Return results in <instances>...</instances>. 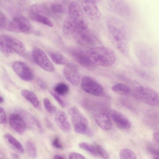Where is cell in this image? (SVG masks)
<instances>
[{
  "mask_svg": "<svg viewBox=\"0 0 159 159\" xmlns=\"http://www.w3.org/2000/svg\"><path fill=\"white\" fill-rule=\"evenodd\" d=\"M107 25L109 39L113 45L122 55L128 56V30L126 24L120 19L110 16L107 19Z\"/></svg>",
  "mask_w": 159,
  "mask_h": 159,
  "instance_id": "obj_1",
  "label": "cell"
},
{
  "mask_svg": "<svg viewBox=\"0 0 159 159\" xmlns=\"http://www.w3.org/2000/svg\"><path fill=\"white\" fill-rule=\"evenodd\" d=\"M86 52L90 60L95 66H109L114 64L116 60L115 53L106 47H93L89 49Z\"/></svg>",
  "mask_w": 159,
  "mask_h": 159,
  "instance_id": "obj_2",
  "label": "cell"
},
{
  "mask_svg": "<svg viewBox=\"0 0 159 159\" xmlns=\"http://www.w3.org/2000/svg\"><path fill=\"white\" fill-rule=\"evenodd\" d=\"M75 131L77 133L92 137L93 133L90 128L88 120L76 107H72L69 110Z\"/></svg>",
  "mask_w": 159,
  "mask_h": 159,
  "instance_id": "obj_3",
  "label": "cell"
},
{
  "mask_svg": "<svg viewBox=\"0 0 159 159\" xmlns=\"http://www.w3.org/2000/svg\"><path fill=\"white\" fill-rule=\"evenodd\" d=\"M136 56L140 63L146 67H152L156 63L157 58L152 49L144 43H139L134 49Z\"/></svg>",
  "mask_w": 159,
  "mask_h": 159,
  "instance_id": "obj_4",
  "label": "cell"
},
{
  "mask_svg": "<svg viewBox=\"0 0 159 159\" xmlns=\"http://www.w3.org/2000/svg\"><path fill=\"white\" fill-rule=\"evenodd\" d=\"M134 95L138 100L152 106H156L159 103L158 93L153 89L145 86L136 87Z\"/></svg>",
  "mask_w": 159,
  "mask_h": 159,
  "instance_id": "obj_5",
  "label": "cell"
},
{
  "mask_svg": "<svg viewBox=\"0 0 159 159\" xmlns=\"http://www.w3.org/2000/svg\"><path fill=\"white\" fill-rule=\"evenodd\" d=\"M81 86L84 91L94 96H101L104 94V89L102 85L90 76H85L83 77Z\"/></svg>",
  "mask_w": 159,
  "mask_h": 159,
  "instance_id": "obj_6",
  "label": "cell"
},
{
  "mask_svg": "<svg viewBox=\"0 0 159 159\" xmlns=\"http://www.w3.org/2000/svg\"><path fill=\"white\" fill-rule=\"evenodd\" d=\"M7 29L10 31L16 33H27L31 30V25L25 17L22 15H18L9 23Z\"/></svg>",
  "mask_w": 159,
  "mask_h": 159,
  "instance_id": "obj_7",
  "label": "cell"
},
{
  "mask_svg": "<svg viewBox=\"0 0 159 159\" xmlns=\"http://www.w3.org/2000/svg\"><path fill=\"white\" fill-rule=\"evenodd\" d=\"M79 2L83 12L90 20L98 21L100 20L101 14L95 2L91 0H79Z\"/></svg>",
  "mask_w": 159,
  "mask_h": 159,
  "instance_id": "obj_8",
  "label": "cell"
},
{
  "mask_svg": "<svg viewBox=\"0 0 159 159\" xmlns=\"http://www.w3.org/2000/svg\"><path fill=\"white\" fill-rule=\"evenodd\" d=\"M107 4L112 11L120 16L125 18L129 17L131 9L126 0H107Z\"/></svg>",
  "mask_w": 159,
  "mask_h": 159,
  "instance_id": "obj_9",
  "label": "cell"
},
{
  "mask_svg": "<svg viewBox=\"0 0 159 159\" xmlns=\"http://www.w3.org/2000/svg\"><path fill=\"white\" fill-rule=\"evenodd\" d=\"M32 55L35 62L42 69L50 72L54 70L53 65L41 49L37 48H34L32 52Z\"/></svg>",
  "mask_w": 159,
  "mask_h": 159,
  "instance_id": "obj_10",
  "label": "cell"
},
{
  "mask_svg": "<svg viewBox=\"0 0 159 159\" xmlns=\"http://www.w3.org/2000/svg\"><path fill=\"white\" fill-rule=\"evenodd\" d=\"M14 72L22 80L26 81H31L34 78L33 73L29 67L21 61H16L12 64Z\"/></svg>",
  "mask_w": 159,
  "mask_h": 159,
  "instance_id": "obj_11",
  "label": "cell"
},
{
  "mask_svg": "<svg viewBox=\"0 0 159 159\" xmlns=\"http://www.w3.org/2000/svg\"><path fill=\"white\" fill-rule=\"evenodd\" d=\"M63 73L66 80L72 85L77 86L79 85L80 78L75 65L72 63L66 64L63 69Z\"/></svg>",
  "mask_w": 159,
  "mask_h": 159,
  "instance_id": "obj_12",
  "label": "cell"
},
{
  "mask_svg": "<svg viewBox=\"0 0 159 159\" xmlns=\"http://www.w3.org/2000/svg\"><path fill=\"white\" fill-rule=\"evenodd\" d=\"M71 54L75 60L80 65L90 70H93L95 68L88 58L86 52L78 48L71 50Z\"/></svg>",
  "mask_w": 159,
  "mask_h": 159,
  "instance_id": "obj_13",
  "label": "cell"
},
{
  "mask_svg": "<svg viewBox=\"0 0 159 159\" xmlns=\"http://www.w3.org/2000/svg\"><path fill=\"white\" fill-rule=\"evenodd\" d=\"M9 121L10 126L16 132L20 134L24 133L26 129L27 124L19 113L15 112L11 114Z\"/></svg>",
  "mask_w": 159,
  "mask_h": 159,
  "instance_id": "obj_14",
  "label": "cell"
},
{
  "mask_svg": "<svg viewBox=\"0 0 159 159\" xmlns=\"http://www.w3.org/2000/svg\"><path fill=\"white\" fill-rule=\"evenodd\" d=\"M111 118L114 123L119 128L127 129L131 126V123L123 115L115 110H111L109 112Z\"/></svg>",
  "mask_w": 159,
  "mask_h": 159,
  "instance_id": "obj_15",
  "label": "cell"
},
{
  "mask_svg": "<svg viewBox=\"0 0 159 159\" xmlns=\"http://www.w3.org/2000/svg\"><path fill=\"white\" fill-rule=\"evenodd\" d=\"M68 12V16L77 23L86 20L80 5L75 2H72L70 3Z\"/></svg>",
  "mask_w": 159,
  "mask_h": 159,
  "instance_id": "obj_16",
  "label": "cell"
},
{
  "mask_svg": "<svg viewBox=\"0 0 159 159\" xmlns=\"http://www.w3.org/2000/svg\"><path fill=\"white\" fill-rule=\"evenodd\" d=\"M55 121L59 128L63 132L68 133L71 131V126L65 113L61 111H58L55 116Z\"/></svg>",
  "mask_w": 159,
  "mask_h": 159,
  "instance_id": "obj_17",
  "label": "cell"
},
{
  "mask_svg": "<svg viewBox=\"0 0 159 159\" xmlns=\"http://www.w3.org/2000/svg\"><path fill=\"white\" fill-rule=\"evenodd\" d=\"M93 119L96 123L101 129L109 130L112 127L111 121L109 116L104 112H99L94 115Z\"/></svg>",
  "mask_w": 159,
  "mask_h": 159,
  "instance_id": "obj_18",
  "label": "cell"
},
{
  "mask_svg": "<svg viewBox=\"0 0 159 159\" xmlns=\"http://www.w3.org/2000/svg\"><path fill=\"white\" fill-rule=\"evenodd\" d=\"M74 35L77 42L84 45L92 44L94 40V35L88 29L80 31Z\"/></svg>",
  "mask_w": 159,
  "mask_h": 159,
  "instance_id": "obj_19",
  "label": "cell"
},
{
  "mask_svg": "<svg viewBox=\"0 0 159 159\" xmlns=\"http://www.w3.org/2000/svg\"><path fill=\"white\" fill-rule=\"evenodd\" d=\"M20 112L21 113L20 115L25 120H26L31 127L34 129H36L40 133L43 132V128L42 125L36 118L25 111L22 110Z\"/></svg>",
  "mask_w": 159,
  "mask_h": 159,
  "instance_id": "obj_20",
  "label": "cell"
},
{
  "mask_svg": "<svg viewBox=\"0 0 159 159\" xmlns=\"http://www.w3.org/2000/svg\"><path fill=\"white\" fill-rule=\"evenodd\" d=\"M14 38L7 34L0 35V48L5 53L13 52V47Z\"/></svg>",
  "mask_w": 159,
  "mask_h": 159,
  "instance_id": "obj_21",
  "label": "cell"
},
{
  "mask_svg": "<svg viewBox=\"0 0 159 159\" xmlns=\"http://www.w3.org/2000/svg\"><path fill=\"white\" fill-rule=\"evenodd\" d=\"M63 30L66 34L74 35L78 31L79 27L76 22L68 16L64 21Z\"/></svg>",
  "mask_w": 159,
  "mask_h": 159,
  "instance_id": "obj_22",
  "label": "cell"
},
{
  "mask_svg": "<svg viewBox=\"0 0 159 159\" xmlns=\"http://www.w3.org/2000/svg\"><path fill=\"white\" fill-rule=\"evenodd\" d=\"M30 18L33 20L50 27L53 25L52 22L45 16L34 12H29Z\"/></svg>",
  "mask_w": 159,
  "mask_h": 159,
  "instance_id": "obj_23",
  "label": "cell"
},
{
  "mask_svg": "<svg viewBox=\"0 0 159 159\" xmlns=\"http://www.w3.org/2000/svg\"><path fill=\"white\" fill-rule=\"evenodd\" d=\"M21 94L34 107H37L39 106V99L36 95L32 91L23 89L21 91Z\"/></svg>",
  "mask_w": 159,
  "mask_h": 159,
  "instance_id": "obj_24",
  "label": "cell"
},
{
  "mask_svg": "<svg viewBox=\"0 0 159 159\" xmlns=\"http://www.w3.org/2000/svg\"><path fill=\"white\" fill-rule=\"evenodd\" d=\"M4 137L8 143L18 151L21 154L24 153V149L23 146L14 136L10 134L7 133Z\"/></svg>",
  "mask_w": 159,
  "mask_h": 159,
  "instance_id": "obj_25",
  "label": "cell"
},
{
  "mask_svg": "<svg viewBox=\"0 0 159 159\" xmlns=\"http://www.w3.org/2000/svg\"><path fill=\"white\" fill-rule=\"evenodd\" d=\"M48 54L52 61L57 65H64L66 64L68 60L62 54L57 52L49 51Z\"/></svg>",
  "mask_w": 159,
  "mask_h": 159,
  "instance_id": "obj_26",
  "label": "cell"
},
{
  "mask_svg": "<svg viewBox=\"0 0 159 159\" xmlns=\"http://www.w3.org/2000/svg\"><path fill=\"white\" fill-rule=\"evenodd\" d=\"M111 90L116 94L121 95H126L131 91V89L128 86L121 83L113 85L111 87Z\"/></svg>",
  "mask_w": 159,
  "mask_h": 159,
  "instance_id": "obj_27",
  "label": "cell"
},
{
  "mask_svg": "<svg viewBox=\"0 0 159 159\" xmlns=\"http://www.w3.org/2000/svg\"><path fill=\"white\" fill-rule=\"evenodd\" d=\"M80 147L92 155L98 157L95 144H92L85 142H82L79 144Z\"/></svg>",
  "mask_w": 159,
  "mask_h": 159,
  "instance_id": "obj_28",
  "label": "cell"
},
{
  "mask_svg": "<svg viewBox=\"0 0 159 159\" xmlns=\"http://www.w3.org/2000/svg\"><path fill=\"white\" fill-rule=\"evenodd\" d=\"M29 12H34L44 15L48 13L46 7L43 5L35 4L31 5L29 8Z\"/></svg>",
  "mask_w": 159,
  "mask_h": 159,
  "instance_id": "obj_29",
  "label": "cell"
},
{
  "mask_svg": "<svg viewBox=\"0 0 159 159\" xmlns=\"http://www.w3.org/2000/svg\"><path fill=\"white\" fill-rule=\"evenodd\" d=\"M69 90L68 85L63 82L58 83L54 88V92L60 96L65 95L68 93Z\"/></svg>",
  "mask_w": 159,
  "mask_h": 159,
  "instance_id": "obj_30",
  "label": "cell"
},
{
  "mask_svg": "<svg viewBox=\"0 0 159 159\" xmlns=\"http://www.w3.org/2000/svg\"><path fill=\"white\" fill-rule=\"evenodd\" d=\"M26 148L29 156L33 158L37 156L36 148L35 144L30 141H28L25 144Z\"/></svg>",
  "mask_w": 159,
  "mask_h": 159,
  "instance_id": "obj_31",
  "label": "cell"
},
{
  "mask_svg": "<svg viewBox=\"0 0 159 159\" xmlns=\"http://www.w3.org/2000/svg\"><path fill=\"white\" fill-rule=\"evenodd\" d=\"M120 158L122 159H136L135 154L131 150L127 149H122L119 153Z\"/></svg>",
  "mask_w": 159,
  "mask_h": 159,
  "instance_id": "obj_32",
  "label": "cell"
},
{
  "mask_svg": "<svg viewBox=\"0 0 159 159\" xmlns=\"http://www.w3.org/2000/svg\"><path fill=\"white\" fill-rule=\"evenodd\" d=\"M43 103L45 109L48 112L54 113L57 111L56 107L47 98L43 99Z\"/></svg>",
  "mask_w": 159,
  "mask_h": 159,
  "instance_id": "obj_33",
  "label": "cell"
},
{
  "mask_svg": "<svg viewBox=\"0 0 159 159\" xmlns=\"http://www.w3.org/2000/svg\"><path fill=\"white\" fill-rule=\"evenodd\" d=\"M98 157L104 159H109L110 156L108 153L102 147L98 144H95Z\"/></svg>",
  "mask_w": 159,
  "mask_h": 159,
  "instance_id": "obj_34",
  "label": "cell"
},
{
  "mask_svg": "<svg viewBox=\"0 0 159 159\" xmlns=\"http://www.w3.org/2000/svg\"><path fill=\"white\" fill-rule=\"evenodd\" d=\"M147 149L154 159H158L159 157L158 148H157L152 144H149L147 146Z\"/></svg>",
  "mask_w": 159,
  "mask_h": 159,
  "instance_id": "obj_35",
  "label": "cell"
},
{
  "mask_svg": "<svg viewBox=\"0 0 159 159\" xmlns=\"http://www.w3.org/2000/svg\"><path fill=\"white\" fill-rule=\"evenodd\" d=\"M50 9L53 14H58L63 12V7L60 4L54 3L51 5Z\"/></svg>",
  "mask_w": 159,
  "mask_h": 159,
  "instance_id": "obj_36",
  "label": "cell"
},
{
  "mask_svg": "<svg viewBox=\"0 0 159 159\" xmlns=\"http://www.w3.org/2000/svg\"><path fill=\"white\" fill-rule=\"evenodd\" d=\"M134 70L137 74L142 78L148 81L152 80L150 76L144 71L137 68L135 69Z\"/></svg>",
  "mask_w": 159,
  "mask_h": 159,
  "instance_id": "obj_37",
  "label": "cell"
},
{
  "mask_svg": "<svg viewBox=\"0 0 159 159\" xmlns=\"http://www.w3.org/2000/svg\"><path fill=\"white\" fill-rule=\"evenodd\" d=\"M49 92L51 95L61 106L63 107L66 106V104L65 102L61 98L60 95L54 91H50Z\"/></svg>",
  "mask_w": 159,
  "mask_h": 159,
  "instance_id": "obj_38",
  "label": "cell"
},
{
  "mask_svg": "<svg viewBox=\"0 0 159 159\" xmlns=\"http://www.w3.org/2000/svg\"><path fill=\"white\" fill-rule=\"evenodd\" d=\"M7 19L5 15L0 11V30L5 28L7 26Z\"/></svg>",
  "mask_w": 159,
  "mask_h": 159,
  "instance_id": "obj_39",
  "label": "cell"
},
{
  "mask_svg": "<svg viewBox=\"0 0 159 159\" xmlns=\"http://www.w3.org/2000/svg\"><path fill=\"white\" fill-rule=\"evenodd\" d=\"M52 145L54 148L57 149H61L63 148V146L58 137H56L53 140Z\"/></svg>",
  "mask_w": 159,
  "mask_h": 159,
  "instance_id": "obj_40",
  "label": "cell"
},
{
  "mask_svg": "<svg viewBox=\"0 0 159 159\" xmlns=\"http://www.w3.org/2000/svg\"><path fill=\"white\" fill-rule=\"evenodd\" d=\"M7 122V116L4 109L0 106V124H5Z\"/></svg>",
  "mask_w": 159,
  "mask_h": 159,
  "instance_id": "obj_41",
  "label": "cell"
},
{
  "mask_svg": "<svg viewBox=\"0 0 159 159\" xmlns=\"http://www.w3.org/2000/svg\"><path fill=\"white\" fill-rule=\"evenodd\" d=\"M69 159H85V158L82 155L78 153L72 152L69 155Z\"/></svg>",
  "mask_w": 159,
  "mask_h": 159,
  "instance_id": "obj_42",
  "label": "cell"
},
{
  "mask_svg": "<svg viewBox=\"0 0 159 159\" xmlns=\"http://www.w3.org/2000/svg\"><path fill=\"white\" fill-rule=\"evenodd\" d=\"M38 86L42 89L46 90L47 88V86L45 82L40 79H38L37 80Z\"/></svg>",
  "mask_w": 159,
  "mask_h": 159,
  "instance_id": "obj_43",
  "label": "cell"
},
{
  "mask_svg": "<svg viewBox=\"0 0 159 159\" xmlns=\"http://www.w3.org/2000/svg\"><path fill=\"white\" fill-rule=\"evenodd\" d=\"M153 139L157 143H159V133L158 132H155L153 134Z\"/></svg>",
  "mask_w": 159,
  "mask_h": 159,
  "instance_id": "obj_44",
  "label": "cell"
},
{
  "mask_svg": "<svg viewBox=\"0 0 159 159\" xmlns=\"http://www.w3.org/2000/svg\"><path fill=\"white\" fill-rule=\"evenodd\" d=\"M53 158L55 159H65V157L59 154H55L53 157Z\"/></svg>",
  "mask_w": 159,
  "mask_h": 159,
  "instance_id": "obj_45",
  "label": "cell"
},
{
  "mask_svg": "<svg viewBox=\"0 0 159 159\" xmlns=\"http://www.w3.org/2000/svg\"><path fill=\"white\" fill-rule=\"evenodd\" d=\"M45 122L47 126L49 127V128L51 129L52 127V125L50 121L48 120L47 119H45Z\"/></svg>",
  "mask_w": 159,
  "mask_h": 159,
  "instance_id": "obj_46",
  "label": "cell"
},
{
  "mask_svg": "<svg viewBox=\"0 0 159 159\" xmlns=\"http://www.w3.org/2000/svg\"><path fill=\"white\" fill-rule=\"evenodd\" d=\"M11 157L13 159H18L19 156L16 154L12 153L11 154Z\"/></svg>",
  "mask_w": 159,
  "mask_h": 159,
  "instance_id": "obj_47",
  "label": "cell"
},
{
  "mask_svg": "<svg viewBox=\"0 0 159 159\" xmlns=\"http://www.w3.org/2000/svg\"><path fill=\"white\" fill-rule=\"evenodd\" d=\"M4 101V99L0 95V103H2Z\"/></svg>",
  "mask_w": 159,
  "mask_h": 159,
  "instance_id": "obj_48",
  "label": "cell"
},
{
  "mask_svg": "<svg viewBox=\"0 0 159 159\" xmlns=\"http://www.w3.org/2000/svg\"><path fill=\"white\" fill-rule=\"evenodd\" d=\"M91 0L93 1V2H95L96 3V2H99L100 0Z\"/></svg>",
  "mask_w": 159,
  "mask_h": 159,
  "instance_id": "obj_49",
  "label": "cell"
}]
</instances>
